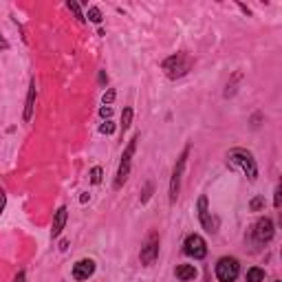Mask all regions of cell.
<instances>
[{
	"label": "cell",
	"instance_id": "cell-28",
	"mask_svg": "<svg viewBox=\"0 0 282 282\" xmlns=\"http://www.w3.org/2000/svg\"><path fill=\"white\" fill-rule=\"evenodd\" d=\"M276 282H280V280H276Z\"/></svg>",
	"mask_w": 282,
	"mask_h": 282
},
{
	"label": "cell",
	"instance_id": "cell-22",
	"mask_svg": "<svg viewBox=\"0 0 282 282\" xmlns=\"http://www.w3.org/2000/svg\"><path fill=\"white\" fill-rule=\"evenodd\" d=\"M100 115H101V117H110V115H113V108H110V106H101Z\"/></svg>",
	"mask_w": 282,
	"mask_h": 282
},
{
	"label": "cell",
	"instance_id": "cell-7",
	"mask_svg": "<svg viewBox=\"0 0 282 282\" xmlns=\"http://www.w3.org/2000/svg\"><path fill=\"white\" fill-rule=\"evenodd\" d=\"M190 150H183V154L179 157L177 166H174V172H172V181H170V203H177V196H179V187H181V174H183V167H185V159Z\"/></svg>",
	"mask_w": 282,
	"mask_h": 282
},
{
	"label": "cell",
	"instance_id": "cell-1",
	"mask_svg": "<svg viewBox=\"0 0 282 282\" xmlns=\"http://www.w3.org/2000/svg\"><path fill=\"white\" fill-rule=\"evenodd\" d=\"M230 166L232 167H240L245 174L249 177V181H256V177H258V166H256V159L251 157V152H247V150H232L230 152Z\"/></svg>",
	"mask_w": 282,
	"mask_h": 282
},
{
	"label": "cell",
	"instance_id": "cell-21",
	"mask_svg": "<svg viewBox=\"0 0 282 282\" xmlns=\"http://www.w3.org/2000/svg\"><path fill=\"white\" fill-rule=\"evenodd\" d=\"M68 7H71V9H73V14H75V16H77V18H80V20H86V18H84V16H82V11H80V5H77V2H68Z\"/></svg>",
	"mask_w": 282,
	"mask_h": 282
},
{
	"label": "cell",
	"instance_id": "cell-19",
	"mask_svg": "<svg viewBox=\"0 0 282 282\" xmlns=\"http://www.w3.org/2000/svg\"><path fill=\"white\" fill-rule=\"evenodd\" d=\"M115 95H117V93L113 91V88H110V91H106V93H104V100H101V101H104V106H108L110 101L115 100Z\"/></svg>",
	"mask_w": 282,
	"mask_h": 282
},
{
	"label": "cell",
	"instance_id": "cell-14",
	"mask_svg": "<svg viewBox=\"0 0 282 282\" xmlns=\"http://www.w3.org/2000/svg\"><path fill=\"white\" fill-rule=\"evenodd\" d=\"M247 282H265V271L258 267H253L247 271Z\"/></svg>",
	"mask_w": 282,
	"mask_h": 282
},
{
	"label": "cell",
	"instance_id": "cell-16",
	"mask_svg": "<svg viewBox=\"0 0 282 282\" xmlns=\"http://www.w3.org/2000/svg\"><path fill=\"white\" fill-rule=\"evenodd\" d=\"M88 20L95 22V24H100L101 22V11L97 9V7H91V9H88Z\"/></svg>",
	"mask_w": 282,
	"mask_h": 282
},
{
	"label": "cell",
	"instance_id": "cell-13",
	"mask_svg": "<svg viewBox=\"0 0 282 282\" xmlns=\"http://www.w3.org/2000/svg\"><path fill=\"white\" fill-rule=\"evenodd\" d=\"M177 278H179V280H194V278H196V267H194V265H179V267H177Z\"/></svg>",
	"mask_w": 282,
	"mask_h": 282
},
{
	"label": "cell",
	"instance_id": "cell-25",
	"mask_svg": "<svg viewBox=\"0 0 282 282\" xmlns=\"http://www.w3.org/2000/svg\"><path fill=\"white\" fill-rule=\"evenodd\" d=\"M273 205L280 207V187H276V199H273Z\"/></svg>",
	"mask_w": 282,
	"mask_h": 282
},
{
	"label": "cell",
	"instance_id": "cell-4",
	"mask_svg": "<svg viewBox=\"0 0 282 282\" xmlns=\"http://www.w3.org/2000/svg\"><path fill=\"white\" fill-rule=\"evenodd\" d=\"M240 273V265L236 258H220L216 265V276L220 282H234Z\"/></svg>",
	"mask_w": 282,
	"mask_h": 282
},
{
	"label": "cell",
	"instance_id": "cell-9",
	"mask_svg": "<svg viewBox=\"0 0 282 282\" xmlns=\"http://www.w3.org/2000/svg\"><path fill=\"white\" fill-rule=\"evenodd\" d=\"M95 273V263L91 258H84V260H77L73 265V278L75 280H88V278Z\"/></svg>",
	"mask_w": 282,
	"mask_h": 282
},
{
	"label": "cell",
	"instance_id": "cell-20",
	"mask_svg": "<svg viewBox=\"0 0 282 282\" xmlns=\"http://www.w3.org/2000/svg\"><path fill=\"white\" fill-rule=\"evenodd\" d=\"M263 205H265V199H260V196H256V199L251 201V210H253V212H258Z\"/></svg>",
	"mask_w": 282,
	"mask_h": 282
},
{
	"label": "cell",
	"instance_id": "cell-12",
	"mask_svg": "<svg viewBox=\"0 0 282 282\" xmlns=\"http://www.w3.org/2000/svg\"><path fill=\"white\" fill-rule=\"evenodd\" d=\"M33 101H35V82H31L29 95H27V104H24V121H31V115H33Z\"/></svg>",
	"mask_w": 282,
	"mask_h": 282
},
{
	"label": "cell",
	"instance_id": "cell-3",
	"mask_svg": "<svg viewBox=\"0 0 282 282\" xmlns=\"http://www.w3.org/2000/svg\"><path fill=\"white\" fill-rule=\"evenodd\" d=\"M137 141H139V134H134V137L128 141V146H126L124 154H121V163H119V170H117V177H115V190H119V187L126 183V179H128V174H130V161H133V154H134V148H137Z\"/></svg>",
	"mask_w": 282,
	"mask_h": 282
},
{
	"label": "cell",
	"instance_id": "cell-11",
	"mask_svg": "<svg viewBox=\"0 0 282 282\" xmlns=\"http://www.w3.org/2000/svg\"><path fill=\"white\" fill-rule=\"evenodd\" d=\"M66 207H60L58 212H55V218H53V230H51V236L53 238H58L60 234H62L64 225H66Z\"/></svg>",
	"mask_w": 282,
	"mask_h": 282
},
{
	"label": "cell",
	"instance_id": "cell-24",
	"mask_svg": "<svg viewBox=\"0 0 282 282\" xmlns=\"http://www.w3.org/2000/svg\"><path fill=\"white\" fill-rule=\"evenodd\" d=\"M5 203H7V196H5V192L0 190V214H2V210H5Z\"/></svg>",
	"mask_w": 282,
	"mask_h": 282
},
{
	"label": "cell",
	"instance_id": "cell-15",
	"mask_svg": "<svg viewBox=\"0 0 282 282\" xmlns=\"http://www.w3.org/2000/svg\"><path fill=\"white\" fill-rule=\"evenodd\" d=\"M130 124H133V108H126L121 113V130H128Z\"/></svg>",
	"mask_w": 282,
	"mask_h": 282
},
{
	"label": "cell",
	"instance_id": "cell-5",
	"mask_svg": "<svg viewBox=\"0 0 282 282\" xmlns=\"http://www.w3.org/2000/svg\"><path fill=\"white\" fill-rule=\"evenodd\" d=\"M141 263L148 267V265H152L154 260H157V256H159V234L157 232H150L148 234V238H146V243H144V247H141Z\"/></svg>",
	"mask_w": 282,
	"mask_h": 282
},
{
	"label": "cell",
	"instance_id": "cell-17",
	"mask_svg": "<svg viewBox=\"0 0 282 282\" xmlns=\"http://www.w3.org/2000/svg\"><path fill=\"white\" fill-rule=\"evenodd\" d=\"M113 130H115V124H113V121H106V124L100 126V133L101 134H113Z\"/></svg>",
	"mask_w": 282,
	"mask_h": 282
},
{
	"label": "cell",
	"instance_id": "cell-8",
	"mask_svg": "<svg viewBox=\"0 0 282 282\" xmlns=\"http://www.w3.org/2000/svg\"><path fill=\"white\" fill-rule=\"evenodd\" d=\"M253 238L258 243H269L273 238V223L269 218H260L253 227Z\"/></svg>",
	"mask_w": 282,
	"mask_h": 282
},
{
	"label": "cell",
	"instance_id": "cell-2",
	"mask_svg": "<svg viewBox=\"0 0 282 282\" xmlns=\"http://www.w3.org/2000/svg\"><path fill=\"white\" fill-rule=\"evenodd\" d=\"M161 68L170 80H177V77H183L192 68V58L185 55V53H177V55H170V58L161 64Z\"/></svg>",
	"mask_w": 282,
	"mask_h": 282
},
{
	"label": "cell",
	"instance_id": "cell-23",
	"mask_svg": "<svg viewBox=\"0 0 282 282\" xmlns=\"http://www.w3.org/2000/svg\"><path fill=\"white\" fill-rule=\"evenodd\" d=\"M150 194H152V183H148V185H146V192H144V199H141V201H148L150 199Z\"/></svg>",
	"mask_w": 282,
	"mask_h": 282
},
{
	"label": "cell",
	"instance_id": "cell-6",
	"mask_svg": "<svg viewBox=\"0 0 282 282\" xmlns=\"http://www.w3.org/2000/svg\"><path fill=\"white\" fill-rule=\"evenodd\" d=\"M183 247H185L187 256H192V258H196V260H201V258H205V256H207V245H205V240H203L199 234H190V236H187Z\"/></svg>",
	"mask_w": 282,
	"mask_h": 282
},
{
	"label": "cell",
	"instance_id": "cell-26",
	"mask_svg": "<svg viewBox=\"0 0 282 282\" xmlns=\"http://www.w3.org/2000/svg\"><path fill=\"white\" fill-rule=\"evenodd\" d=\"M0 49H9V44H7L5 38H0Z\"/></svg>",
	"mask_w": 282,
	"mask_h": 282
},
{
	"label": "cell",
	"instance_id": "cell-27",
	"mask_svg": "<svg viewBox=\"0 0 282 282\" xmlns=\"http://www.w3.org/2000/svg\"><path fill=\"white\" fill-rule=\"evenodd\" d=\"M14 282H24V273H22V271H20V273H18V276H16V280H14Z\"/></svg>",
	"mask_w": 282,
	"mask_h": 282
},
{
	"label": "cell",
	"instance_id": "cell-18",
	"mask_svg": "<svg viewBox=\"0 0 282 282\" xmlns=\"http://www.w3.org/2000/svg\"><path fill=\"white\" fill-rule=\"evenodd\" d=\"M91 181L95 183V185L101 181V167H93L91 170Z\"/></svg>",
	"mask_w": 282,
	"mask_h": 282
},
{
	"label": "cell",
	"instance_id": "cell-10",
	"mask_svg": "<svg viewBox=\"0 0 282 282\" xmlns=\"http://www.w3.org/2000/svg\"><path fill=\"white\" fill-rule=\"evenodd\" d=\"M199 218H201L203 227H205L207 232H216V223L212 220V214H210V210H207V199H205V196L199 199Z\"/></svg>",
	"mask_w": 282,
	"mask_h": 282
}]
</instances>
